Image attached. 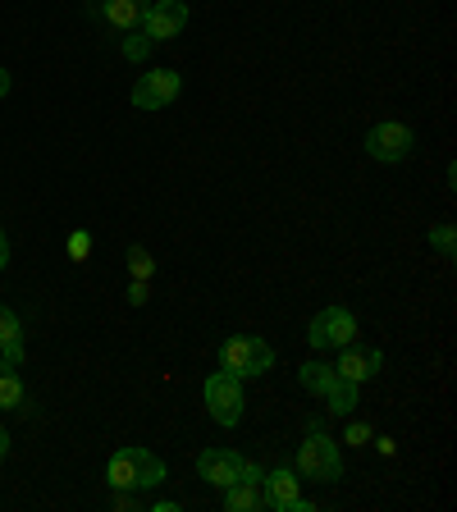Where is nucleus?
I'll use <instances>...</instances> for the list:
<instances>
[{
    "label": "nucleus",
    "mask_w": 457,
    "mask_h": 512,
    "mask_svg": "<svg viewBox=\"0 0 457 512\" xmlns=\"http://www.w3.org/2000/svg\"><path fill=\"white\" fill-rule=\"evenodd\" d=\"M293 471H298L302 480H316V485H334V480L343 476V458H339V444H334L325 430H320V421H311L307 439L298 444V458H293Z\"/></svg>",
    "instance_id": "1"
},
{
    "label": "nucleus",
    "mask_w": 457,
    "mask_h": 512,
    "mask_svg": "<svg viewBox=\"0 0 457 512\" xmlns=\"http://www.w3.org/2000/svg\"><path fill=\"white\" fill-rule=\"evenodd\" d=\"M275 366V348L256 334H234V339L220 343V371L238 375V380H252V375H266Z\"/></svg>",
    "instance_id": "2"
},
{
    "label": "nucleus",
    "mask_w": 457,
    "mask_h": 512,
    "mask_svg": "<svg viewBox=\"0 0 457 512\" xmlns=\"http://www.w3.org/2000/svg\"><path fill=\"white\" fill-rule=\"evenodd\" d=\"M202 394H206V412H211L215 426H238V421H243L247 398H243V380H238V375L215 371Z\"/></svg>",
    "instance_id": "3"
},
{
    "label": "nucleus",
    "mask_w": 457,
    "mask_h": 512,
    "mask_svg": "<svg viewBox=\"0 0 457 512\" xmlns=\"http://www.w3.org/2000/svg\"><path fill=\"white\" fill-rule=\"evenodd\" d=\"M357 339V316H352L348 307H325L316 320H311V330H307V343L316 352L325 348H343V343Z\"/></svg>",
    "instance_id": "4"
},
{
    "label": "nucleus",
    "mask_w": 457,
    "mask_h": 512,
    "mask_svg": "<svg viewBox=\"0 0 457 512\" xmlns=\"http://www.w3.org/2000/svg\"><path fill=\"white\" fill-rule=\"evenodd\" d=\"M412 147H416V138H412V128L407 124H375L371 133H366V156L371 160H384V165H398V160H407L412 156Z\"/></svg>",
    "instance_id": "5"
},
{
    "label": "nucleus",
    "mask_w": 457,
    "mask_h": 512,
    "mask_svg": "<svg viewBox=\"0 0 457 512\" xmlns=\"http://www.w3.org/2000/svg\"><path fill=\"white\" fill-rule=\"evenodd\" d=\"M138 28L147 32L151 42H170V37H179L188 28V5L183 0H151Z\"/></svg>",
    "instance_id": "6"
},
{
    "label": "nucleus",
    "mask_w": 457,
    "mask_h": 512,
    "mask_svg": "<svg viewBox=\"0 0 457 512\" xmlns=\"http://www.w3.org/2000/svg\"><path fill=\"white\" fill-rule=\"evenodd\" d=\"M183 92V78L174 69H156V74H142L133 87V106L138 110H165L174 96Z\"/></svg>",
    "instance_id": "7"
},
{
    "label": "nucleus",
    "mask_w": 457,
    "mask_h": 512,
    "mask_svg": "<svg viewBox=\"0 0 457 512\" xmlns=\"http://www.w3.org/2000/svg\"><path fill=\"white\" fill-rule=\"evenodd\" d=\"M380 366H384L380 348H362V343L352 339V343H343V357L334 362V375H339V380H348V384H366V380H375V375H380Z\"/></svg>",
    "instance_id": "8"
},
{
    "label": "nucleus",
    "mask_w": 457,
    "mask_h": 512,
    "mask_svg": "<svg viewBox=\"0 0 457 512\" xmlns=\"http://www.w3.org/2000/svg\"><path fill=\"white\" fill-rule=\"evenodd\" d=\"M298 499H302V476L293 467H279V471H266V476H261V503H266V508L293 512Z\"/></svg>",
    "instance_id": "9"
},
{
    "label": "nucleus",
    "mask_w": 457,
    "mask_h": 512,
    "mask_svg": "<svg viewBox=\"0 0 457 512\" xmlns=\"http://www.w3.org/2000/svg\"><path fill=\"white\" fill-rule=\"evenodd\" d=\"M197 476L206 485H215V490H224V485H234L243 476V458H238L234 448H206L202 458H197Z\"/></svg>",
    "instance_id": "10"
},
{
    "label": "nucleus",
    "mask_w": 457,
    "mask_h": 512,
    "mask_svg": "<svg viewBox=\"0 0 457 512\" xmlns=\"http://www.w3.org/2000/svg\"><path fill=\"white\" fill-rule=\"evenodd\" d=\"M147 5L151 0H101V19L119 32H133L142 23V14H147Z\"/></svg>",
    "instance_id": "11"
},
{
    "label": "nucleus",
    "mask_w": 457,
    "mask_h": 512,
    "mask_svg": "<svg viewBox=\"0 0 457 512\" xmlns=\"http://www.w3.org/2000/svg\"><path fill=\"white\" fill-rule=\"evenodd\" d=\"M0 357H5L10 366L23 362V325L5 302H0Z\"/></svg>",
    "instance_id": "12"
},
{
    "label": "nucleus",
    "mask_w": 457,
    "mask_h": 512,
    "mask_svg": "<svg viewBox=\"0 0 457 512\" xmlns=\"http://www.w3.org/2000/svg\"><path fill=\"white\" fill-rule=\"evenodd\" d=\"M106 480L110 490H138V467H133V448H119L106 462Z\"/></svg>",
    "instance_id": "13"
},
{
    "label": "nucleus",
    "mask_w": 457,
    "mask_h": 512,
    "mask_svg": "<svg viewBox=\"0 0 457 512\" xmlns=\"http://www.w3.org/2000/svg\"><path fill=\"white\" fill-rule=\"evenodd\" d=\"M224 508L229 512L266 508V503H261V485H252V480H234V485H224Z\"/></svg>",
    "instance_id": "14"
},
{
    "label": "nucleus",
    "mask_w": 457,
    "mask_h": 512,
    "mask_svg": "<svg viewBox=\"0 0 457 512\" xmlns=\"http://www.w3.org/2000/svg\"><path fill=\"white\" fill-rule=\"evenodd\" d=\"M298 380H302V389H307V394H316V398H325L334 389V380H339V375H334V366L330 362H307L298 371Z\"/></svg>",
    "instance_id": "15"
},
{
    "label": "nucleus",
    "mask_w": 457,
    "mask_h": 512,
    "mask_svg": "<svg viewBox=\"0 0 457 512\" xmlns=\"http://www.w3.org/2000/svg\"><path fill=\"white\" fill-rule=\"evenodd\" d=\"M23 380H19V366H10L5 357H0V407L5 412H14V407H23Z\"/></svg>",
    "instance_id": "16"
},
{
    "label": "nucleus",
    "mask_w": 457,
    "mask_h": 512,
    "mask_svg": "<svg viewBox=\"0 0 457 512\" xmlns=\"http://www.w3.org/2000/svg\"><path fill=\"white\" fill-rule=\"evenodd\" d=\"M133 467H138V490H156L160 480H165V462L147 448H133Z\"/></svg>",
    "instance_id": "17"
},
{
    "label": "nucleus",
    "mask_w": 457,
    "mask_h": 512,
    "mask_svg": "<svg viewBox=\"0 0 457 512\" xmlns=\"http://www.w3.org/2000/svg\"><path fill=\"white\" fill-rule=\"evenodd\" d=\"M357 389H362V384L334 380V389H330V394H325V403H330V412H334V416H348L352 407H357Z\"/></svg>",
    "instance_id": "18"
},
{
    "label": "nucleus",
    "mask_w": 457,
    "mask_h": 512,
    "mask_svg": "<svg viewBox=\"0 0 457 512\" xmlns=\"http://www.w3.org/2000/svg\"><path fill=\"white\" fill-rule=\"evenodd\" d=\"M128 275L133 279H151L156 275V256L147 247H128Z\"/></svg>",
    "instance_id": "19"
},
{
    "label": "nucleus",
    "mask_w": 457,
    "mask_h": 512,
    "mask_svg": "<svg viewBox=\"0 0 457 512\" xmlns=\"http://www.w3.org/2000/svg\"><path fill=\"white\" fill-rule=\"evenodd\" d=\"M430 247H435L439 256H457V229H453V224H439V229H430Z\"/></svg>",
    "instance_id": "20"
},
{
    "label": "nucleus",
    "mask_w": 457,
    "mask_h": 512,
    "mask_svg": "<svg viewBox=\"0 0 457 512\" xmlns=\"http://www.w3.org/2000/svg\"><path fill=\"white\" fill-rule=\"evenodd\" d=\"M151 46H156V42H151V37H147L142 28H133V32L124 37V55H128V60H147Z\"/></svg>",
    "instance_id": "21"
},
{
    "label": "nucleus",
    "mask_w": 457,
    "mask_h": 512,
    "mask_svg": "<svg viewBox=\"0 0 457 512\" xmlns=\"http://www.w3.org/2000/svg\"><path fill=\"white\" fill-rule=\"evenodd\" d=\"M87 252H92V234H87V229H78V234L69 238V256H74V261H87Z\"/></svg>",
    "instance_id": "22"
},
{
    "label": "nucleus",
    "mask_w": 457,
    "mask_h": 512,
    "mask_svg": "<svg viewBox=\"0 0 457 512\" xmlns=\"http://www.w3.org/2000/svg\"><path fill=\"white\" fill-rule=\"evenodd\" d=\"M371 435H375V430L366 426V421H352V426H348V435H343V439H348L352 448H362V444H371Z\"/></svg>",
    "instance_id": "23"
},
{
    "label": "nucleus",
    "mask_w": 457,
    "mask_h": 512,
    "mask_svg": "<svg viewBox=\"0 0 457 512\" xmlns=\"http://www.w3.org/2000/svg\"><path fill=\"white\" fill-rule=\"evenodd\" d=\"M151 298V288H147V279H133V284H128V302H133V307H142V302Z\"/></svg>",
    "instance_id": "24"
},
{
    "label": "nucleus",
    "mask_w": 457,
    "mask_h": 512,
    "mask_svg": "<svg viewBox=\"0 0 457 512\" xmlns=\"http://www.w3.org/2000/svg\"><path fill=\"white\" fill-rule=\"evenodd\" d=\"M115 508H119V512H133V508H138V499H133V490H115Z\"/></svg>",
    "instance_id": "25"
},
{
    "label": "nucleus",
    "mask_w": 457,
    "mask_h": 512,
    "mask_svg": "<svg viewBox=\"0 0 457 512\" xmlns=\"http://www.w3.org/2000/svg\"><path fill=\"white\" fill-rule=\"evenodd\" d=\"M261 476H266V471L256 467V462H243V476H238V480H252V485H261Z\"/></svg>",
    "instance_id": "26"
},
{
    "label": "nucleus",
    "mask_w": 457,
    "mask_h": 512,
    "mask_svg": "<svg viewBox=\"0 0 457 512\" xmlns=\"http://www.w3.org/2000/svg\"><path fill=\"white\" fill-rule=\"evenodd\" d=\"M5 266H10V238L0 234V270H5Z\"/></svg>",
    "instance_id": "27"
},
{
    "label": "nucleus",
    "mask_w": 457,
    "mask_h": 512,
    "mask_svg": "<svg viewBox=\"0 0 457 512\" xmlns=\"http://www.w3.org/2000/svg\"><path fill=\"white\" fill-rule=\"evenodd\" d=\"M10 87H14L10 83V69H0V96H10Z\"/></svg>",
    "instance_id": "28"
},
{
    "label": "nucleus",
    "mask_w": 457,
    "mask_h": 512,
    "mask_svg": "<svg viewBox=\"0 0 457 512\" xmlns=\"http://www.w3.org/2000/svg\"><path fill=\"white\" fill-rule=\"evenodd\" d=\"M5 453H10V430L0 426V458H5Z\"/></svg>",
    "instance_id": "29"
}]
</instances>
